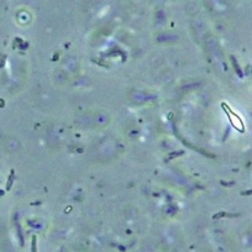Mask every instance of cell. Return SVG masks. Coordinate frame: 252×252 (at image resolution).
I'll return each instance as SVG.
<instances>
[{"instance_id":"6da1fadb","label":"cell","mask_w":252,"mask_h":252,"mask_svg":"<svg viewBox=\"0 0 252 252\" xmlns=\"http://www.w3.org/2000/svg\"><path fill=\"white\" fill-rule=\"evenodd\" d=\"M230 119H231L232 125L235 126L237 130H240V131H242V130H244V127H242V122H241V120L237 118V115H235V114L230 112Z\"/></svg>"}]
</instances>
